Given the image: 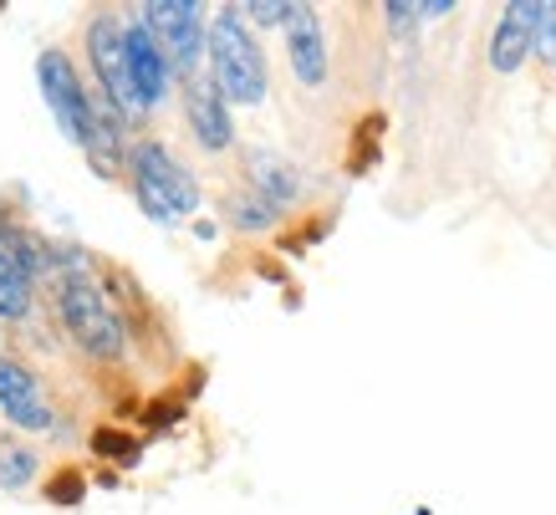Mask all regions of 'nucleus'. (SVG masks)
Returning a JSON list of instances; mask_svg holds the SVG:
<instances>
[{
    "mask_svg": "<svg viewBox=\"0 0 556 515\" xmlns=\"http://www.w3.org/2000/svg\"><path fill=\"white\" fill-rule=\"evenodd\" d=\"M210 77L219 83L225 102H240V108H255L266 102V56L255 47L251 21L240 16V5H225L215 21H210Z\"/></svg>",
    "mask_w": 556,
    "mask_h": 515,
    "instance_id": "1",
    "label": "nucleus"
},
{
    "mask_svg": "<svg viewBox=\"0 0 556 515\" xmlns=\"http://www.w3.org/2000/svg\"><path fill=\"white\" fill-rule=\"evenodd\" d=\"M128 179H134V200L143 204V215L159 225H174L200 204V184L179 159H174L159 138H138L128 149Z\"/></svg>",
    "mask_w": 556,
    "mask_h": 515,
    "instance_id": "2",
    "label": "nucleus"
},
{
    "mask_svg": "<svg viewBox=\"0 0 556 515\" xmlns=\"http://www.w3.org/2000/svg\"><path fill=\"white\" fill-rule=\"evenodd\" d=\"M56 312H62V327H67L72 342H77L87 357H98V363L123 357V322H118V312L108 306V297L87 281L83 266H67L62 291H56Z\"/></svg>",
    "mask_w": 556,
    "mask_h": 515,
    "instance_id": "3",
    "label": "nucleus"
},
{
    "mask_svg": "<svg viewBox=\"0 0 556 515\" xmlns=\"http://www.w3.org/2000/svg\"><path fill=\"white\" fill-rule=\"evenodd\" d=\"M87 62L98 72V92L113 102L118 117H143V98L134 83V62H128V26L113 11H98L87 21Z\"/></svg>",
    "mask_w": 556,
    "mask_h": 515,
    "instance_id": "4",
    "label": "nucleus"
},
{
    "mask_svg": "<svg viewBox=\"0 0 556 515\" xmlns=\"http://www.w3.org/2000/svg\"><path fill=\"white\" fill-rule=\"evenodd\" d=\"M138 21L153 32L159 51L169 56V67L179 77H200V62H204V47H210V21L194 0H149L138 5Z\"/></svg>",
    "mask_w": 556,
    "mask_h": 515,
    "instance_id": "5",
    "label": "nucleus"
},
{
    "mask_svg": "<svg viewBox=\"0 0 556 515\" xmlns=\"http://www.w3.org/2000/svg\"><path fill=\"white\" fill-rule=\"evenodd\" d=\"M36 83H41V98H47L51 117H56V128L83 149L87 138V123H92V98H87L83 77H77V67L67 62V51L51 47L41 51V62H36Z\"/></svg>",
    "mask_w": 556,
    "mask_h": 515,
    "instance_id": "6",
    "label": "nucleus"
},
{
    "mask_svg": "<svg viewBox=\"0 0 556 515\" xmlns=\"http://www.w3.org/2000/svg\"><path fill=\"white\" fill-rule=\"evenodd\" d=\"M0 414H5V424H16L26 434H47L56 424L41 378L11 352H0Z\"/></svg>",
    "mask_w": 556,
    "mask_h": 515,
    "instance_id": "7",
    "label": "nucleus"
},
{
    "mask_svg": "<svg viewBox=\"0 0 556 515\" xmlns=\"http://www.w3.org/2000/svg\"><path fill=\"white\" fill-rule=\"evenodd\" d=\"M185 117H189V128H194V138H200L210 153L230 149L236 123H230V102H225L215 77H189L185 83Z\"/></svg>",
    "mask_w": 556,
    "mask_h": 515,
    "instance_id": "8",
    "label": "nucleus"
},
{
    "mask_svg": "<svg viewBox=\"0 0 556 515\" xmlns=\"http://www.w3.org/2000/svg\"><path fill=\"white\" fill-rule=\"evenodd\" d=\"M541 5L546 0H510L501 21H495V36H490V67L495 72H516L536 51V26H541Z\"/></svg>",
    "mask_w": 556,
    "mask_h": 515,
    "instance_id": "9",
    "label": "nucleus"
},
{
    "mask_svg": "<svg viewBox=\"0 0 556 515\" xmlns=\"http://www.w3.org/2000/svg\"><path fill=\"white\" fill-rule=\"evenodd\" d=\"M128 62H134V83H138L143 108H159V102L169 98L174 67H169V56L159 51V41H153V32L143 21H128Z\"/></svg>",
    "mask_w": 556,
    "mask_h": 515,
    "instance_id": "10",
    "label": "nucleus"
},
{
    "mask_svg": "<svg viewBox=\"0 0 556 515\" xmlns=\"http://www.w3.org/2000/svg\"><path fill=\"white\" fill-rule=\"evenodd\" d=\"M287 51H291V72L296 83L321 87L327 83V36L312 5H296V16L287 21Z\"/></svg>",
    "mask_w": 556,
    "mask_h": 515,
    "instance_id": "11",
    "label": "nucleus"
},
{
    "mask_svg": "<svg viewBox=\"0 0 556 515\" xmlns=\"http://www.w3.org/2000/svg\"><path fill=\"white\" fill-rule=\"evenodd\" d=\"M251 189L261 200H270L276 210H287L296 194H302V184H296V168L287 159H276V153H251Z\"/></svg>",
    "mask_w": 556,
    "mask_h": 515,
    "instance_id": "12",
    "label": "nucleus"
},
{
    "mask_svg": "<svg viewBox=\"0 0 556 515\" xmlns=\"http://www.w3.org/2000/svg\"><path fill=\"white\" fill-rule=\"evenodd\" d=\"M26 316H31V276L0 246V322H26Z\"/></svg>",
    "mask_w": 556,
    "mask_h": 515,
    "instance_id": "13",
    "label": "nucleus"
},
{
    "mask_svg": "<svg viewBox=\"0 0 556 515\" xmlns=\"http://www.w3.org/2000/svg\"><path fill=\"white\" fill-rule=\"evenodd\" d=\"M31 475H36V454L21 449L16 439H5V444H0V490H26Z\"/></svg>",
    "mask_w": 556,
    "mask_h": 515,
    "instance_id": "14",
    "label": "nucleus"
},
{
    "mask_svg": "<svg viewBox=\"0 0 556 515\" xmlns=\"http://www.w3.org/2000/svg\"><path fill=\"white\" fill-rule=\"evenodd\" d=\"M281 215L270 200H261L255 189H240L236 200H230V219H236L240 230H261V225H270V219Z\"/></svg>",
    "mask_w": 556,
    "mask_h": 515,
    "instance_id": "15",
    "label": "nucleus"
},
{
    "mask_svg": "<svg viewBox=\"0 0 556 515\" xmlns=\"http://www.w3.org/2000/svg\"><path fill=\"white\" fill-rule=\"evenodd\" d=\"M240 16L255 21V26H287L296 16V5H287V0H251V5H240Z\"/></svg>",
    "mask_w": 556,
    "mask_h": 515,
    "instance_id": "16",
    "label": "nucleus"
},
{
    "mask_svg": "<svg viewBox=\"0 0 556 515\" xmlns=\"http://www.w3.org/2000/svg\"><path fill=\"white\" fill-rule=\"evenodd\" d=\"M536 56L546 67H556V0L541 5V26H536Z\"/></svg>",
    "mask_w": 556,
    "mask_h": 515,
    "instance_id": "17",
    "label": "nucleus"
},
{
    "mask_svg": "<svg viewBox=\"0 0 556 515\" xmlns=\"http://www.w3.org/2000/svg\"><path fill=\"white\" fill-rule=\"evenodd\" d=\"M383 16H388V26H393V32H408V26H414V21L424 16V5H404V0H388Z\"/></svg>",
    "mask_w": 556,
    "mask_h": 515,
    "instance_id": "18",
    "label": "nucleus"
},
{
    "mask_svg": "<svg viewBox=\"0 0 556 515\" xmlns=\"http://www.w3.org/2000/svg\"><path fill=\"white\" fill-rule=\"evenodd\" d=\"M77 495H83V475H77V469H67L62 480L51 485V500H56V505H72Z\"/></svg>",
    "mask_w": 556,
    "mask_h": 515,
    "instance_id": "19",
    "label": "nucleus"
},
{
    "mask_svg": "<svg viewBox=\"0 0 556 515\" xmlns=\"http://www.w3.org/2000/svg\"><path fill=\"white\" fill-rule=\"evenodd\" d=\"M98 449H102V454H128L134 444H128L123 434H98Z\"/></svg>",
    "mask_w": 556,
    "mask_h": 515,
    "instance_id": "20",
    "label": "nucleus"
},
{
    "mask_svg": "<svg viewBox=\"0 0 556 515\" xmlns=\"http://www.w3.org/2000/svg\"><path fill=\"white\" fill-rule=\"evenodd\" d=\"M450 11H455V0H429L424 5V16H450Z\"/></svg>",
    "mask_w": 556,
    "mask_h": 515,
    "instance_id": "21",
    "label": "nucleus"
}]
</instances>
